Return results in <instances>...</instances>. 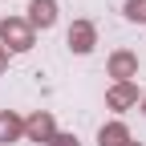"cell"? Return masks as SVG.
<instances>
[{"label":"cell","instance_id":"obj_1","mask_svg":"<svg viewBox=\"0 0 146 146\" xmlns=\"http://www.w3.org/2000/svg\"><path fill=\"white\" fill-rule=\"evenodd\" d=\"M4 41H12V49H29V33L21 25H4Z\"/></svg>","mask_w":146,"mask_h":146},{"label":"cell","instance_id":"obj_2","mask_svg":"<svg viewBox=\"0 0 146 146\" xmlns=\"http://www.w3.org/2000/svg\"><path fill=\"white\" fill-rule=\"evenodd\" d=\"M33 12H36V21H41V25H49V21H53V4H49V0H36Z\"/></svg>","mask_w":146,"mask_h":146},{"label":"cell","instance_id":"obj_3","mask_svg":"<svg viewBox=\"0 0 146 146\" xmlns=\"http://www.w3.org/2000/svg\"><path fill=\"white\" fill-rule=\"evenodd\" d=\"M73 41H77L73 49H81V53H85V49H89V33H85V29H77V33H73Z\"/></svg>","mask_w":146,"mask_h":146},{"label":"cell","instance_id":"obj_4","mask_svg":"<svg viewBox=\"0 0 146 146\" xmlns=\"http://www.w3.org/2000/svg\"><path fill=\"white\" fill-rule=\"evenodd\" d=\"M130 16H134V21H146V0H134V4H130Z\"/></svg>","mask_w":146,"mask_h":146},{"label":"cell","instance_id":"obj_5","mask_svg":"<svg viewBox=\"0 0 146 146\" xmlns=\"http://www.w3.org/2000/svg\"><path fill=\"white\" fill-rule=\"evenodd\" d=\"M61 146H77V142H69V138H61Z\"/></svg>","mask_w":146,"mask_h":146}]
</instances>
